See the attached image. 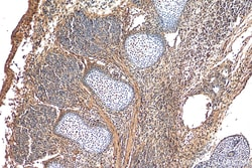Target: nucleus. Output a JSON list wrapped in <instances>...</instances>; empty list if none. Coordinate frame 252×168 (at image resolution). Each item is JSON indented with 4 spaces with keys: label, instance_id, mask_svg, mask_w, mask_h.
<instances>
[{
    "label": "nucleus",
    "instance_id": "nucleus-1",
    "mask_svg": "<svg viewBox=\"0 0 252 168\" xmlns=\"http://www.w3.org/2000/svg\"><path fill=\"white\" fill-rule=\"evenodd\" d=\"M56 132L77 141L84 148L92 152L104 150L111 139L108 130L102 127L90 128L75 114H68L63 118L57 126Z\"/></svg>",
    "mask_w": 252,
    "mask_h": 168
},
{
    "label": "nucleus",
    "instance_id": "nucleus-2",
    "mask_svg": "<svg viewBox=\"0 0 252 168\" xmlns=\"http://www.w3.org/2000/svg\"><path fill=\"white\" fill-rule=\"evenodd\" d=\"M86 82L104 104L112 109L127 106L133 97V91L128 85L114 81L96 70L86 76Z\"/></svg>",
    "mask_w": 252,
    "mask_h": 168
},
{
    "label": "nucleus",
    "instance_id": "nucleus-3",
    "mask_svg": "<svg viewBox=\"0 0 252 168\" xmlns=\"http://www.w3.org/2000/svg\"><path fill=\"white\" fill-rule=\"evenodd\" d=\"M249 155L250 150L246 139L242 136H231L218 145L209 166L243 167L247 164Z\"/></svg>",
    "mask_w": 252,
    "mask_h": 168
},
{
    "label": "nucleus",
    "instance_id": "nucleus-4",
    "mask_svg": "<svg viewBox=\"0 0 252 168\" xmlns=\"http://www.w3.org/2000/svg\"><path fill=\"white\" fill-rule=\"evenodd\" d=\"M125 49L133 64L138 67H149L162 54L163 44L158 36L134 34L126 40Z\"/></svg>",
    "mask_w": 252,
    "mask_h": 168
},
{
    "label": "nucleus",
    "instance_id": "nucleus-5",
    "mask_svg": "<svg viewBox=\"0 0 252 168\" xmlns=\"http://www.w3.org/2000/svg\"><path fill=\"white\" fill-rule=\"evenodd\" d=\"M186 1H157L156 8L159 15L162 27L165 29L173 28L181 16Z\"/></svg>",
    "mask_w": 252,
    "mask_h": 168
}]
</instances>
